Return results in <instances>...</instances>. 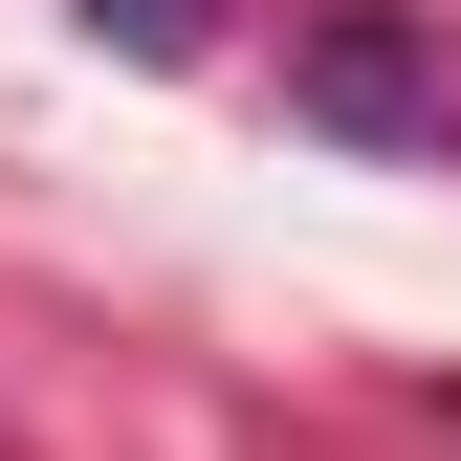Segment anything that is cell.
<instances>
[{"mask_svg": "<svg viewBox=\"0 0 461 461\" xmlns=\"http://www.w3.org/2000/svg\"><path fill=\"white\" fill-rule=\"evenodd\" d=\"M285 110H330V132H395V154H418V132H461V88H439L395 23H330L308 67H285Z\"/></svg>", "mask_w": 461, "mask_h": 461, "instance_id": "cell-1", "label": "cell"}, {"mask_svg": "<svg viewBox=\"0 0 461 461\" xmlns=\"http://www.w3.org/2000/svg\"><path fill=\"white\" fill-rule=\"evenodd\" d=\"M88 23L132 44V67H198V44H220V0H88Z\"/></svg>", "mask_w": 461, "mask_h": 461, "instance_id": "cell-2", "label": "cell"}]
</instances>
